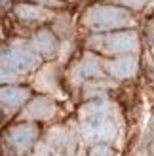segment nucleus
Returning <instances> with one entry per match:
<instances>
[{"mask_svg": "<svg viewBox=\"0 0 154 156\" xmlns=\"http://www.w3.org/2000/svg\"><path fill=\"white\" fill-rule=\"evenodd\" d=\"M80 124L88 141L109 143L116 139L118 122L109 101H93L80 108Z\"/></svg>", "mask_w": 154, "mask_h": 156, "instance_id": "1", "label": "nucleus"}, {"mask_svg": "<svg viewBox=\"0 0 154 156\" xmlns=\"http://www.w3.org/2000/svg\"><path fill=\"white\" fill-rule=\"evenodd\" d=\"M84 21L93 30L120 29V27H129L133 23L131 15L126 10L114 8V6H93V8H89Z\"/></svg>", "mask_w": 154, "mask_h": 156, "instance_id": "2", "label": "nucleus"}, {"mask_svg": "<svg viewBox=\"0 0 154 156\" xmlns=\"http://www.w3.org/2000/svg\"><path fill=\"white\" fill-rule=\"evenodd\" d=\"M38 63V55L23 42H13L12 46L0 50V67L13 73H27Z\"/></svg>", "mask_w": 154, "mask_h": 156, "instance_id": "3", "label": "nucleus"}, {"mask_svg": "<svg viewBox=\"0 0 154 156\" xmlns=\"http://www.w3.org/2000/svg\"><path fill=\"white\" fill-rule=\"evenodd\" d=\"M91 46L107 53H129L137 50L139 40L133 30H126V33H114L107 36H95L91 38Z\"/></svg>", "mask_w": 154, "mask_h": 156, "instance_id": "4", "label": "nucleus"}, {"mask_svg": "<svg viewBox=\"0 0 154 156\" xmlns=\"http://www.w3.org/2000/svg\"><path fill=\"white\" fill-rule=\"evenodd\" d=\"M74 135L67 128H55L48 133V139L40 151H50V154H72L74 151Z\"/></svg>", "mask_w": 154, "mask_h": 156, "instance_id": "5", "label": "nucleus"}, {"mask_svg": "<svg viewBox=\"0 0 154 156\" xmlns=\"http://www.w3.org/2000/svg\"><path fill=\"white\" fill-rule=\"evenodd\" d=\"M36 135H38V129L34 124H19V126H15L8 131V143L15 151L23 152L36 141Z\"/></svg>", "mask_w": 154, "mask_h": 156, "instance_id": "6", "label": "nucleus"}, {"mask_svg": "<svg viewBox=\"0 0 154 156\" xmlns=\"http://www.w3.org/2000/svg\"><path fill=\"white\" fill-rule=\"evenodd\" d=\"M55 112V105L48 97H36L34 101H30L25 108V116L29 118H38V120H48Z\"/></svg>", "mask_w": 154, "mask_h": 156, "instance_id": "7", "label": "nucleus"}, {"mask_svg": "<svg viewBox=\"0 0 154 156\" xmlns=\"http://www.w3.org/2000/svg\"><path fill=\"white\" fill-rule=\"evenodd\" d=\"M107 71L116 78H129L137 73V59L128 55V57H118L114 61L107 63Z\"/></svg>", "mask_w": 154, "mask_h": 156, "instance_id": "8", "label": "nucleus"}, {"mask_svg": "<svg viewBox=\"0 0 154 156\" xmlns=\"http://www.w3.org/2000/svg\"><path fill=\"white\" fill-rule=\"evenodd\" d=\"M99 74H101V65H99L97 57L91 55V53H88V55L74 67L72 78H74V82H82V80H88V78L99 76Z\"/></svg>", "mask_w": 154, "mask_h": 156, "instance_id": "9", "label": "nucleus"}, {"mask_svg": "<svg viewBox=\"0 0 154 156\" xmlns=\"http://www.w3.org/2000/svg\"><path fill=\"white\" fill-rule=\"evenodd\" d=\"M29 97V91L23 88H0V107L17 108Z\"/></svg>", "mask_w": 154, "mask_h": 156, "instance_id": "10", "label": "nucleus"}, {"mask_svg": "<svg viewBox=\"0 0 154 156\" xmlns=\"http://www.w3.org/2000/svg\"><path fill=\"white\" fill-rule=\"evenodd\" d=\"M33 46L38 53H42L46 57H51L57 51V40L50 30H38L33 38Z\"/></svg>", "mask_w": 154, "mask_h": 156, "instance_id": "11", "label": "nucleus"}, {"mask_svg": "<svg viewBox=\"0 0 154 156\" xmlns=\"http://www.w3.org/2000/svg\"><path fill=\"white\" fill-rule=\"evenodd\" d=\"M15 13H17V17L25 21H46L53 15L50 10H46L42 6H29V4L15 6Z\"/></svg>", "mask_w": 154, "mask_h": 156, "instance_id": "12", "label": "nucleus"}, {"mask_svg": "<svg viewBox=\"0 0 154 156\" xmlns=\"http://www.w3.org/2000/svg\"><path fill=\"white\" fill-rule=\"evenodd\" d=\"M13 82H17V73L0 67V84H13Z\"/></svg>", "mask_w": 154, "mask_h": 156, "instance_id": "13", "label": "nucleus"}, {"mask_svg": "<svg viewBox=\"0 0 154 156\" xmlns=\"http://www.w3.org/2000/svg\"><path fill=\"white\" fill-rule=\"evenodd\" d=\"M110 154H112V151L107 145H95L89 152V156H110Z\"/></svg>", "mask_w": 154, "mask_h": 156, "instance_id": "14", "label": "nucleus"}, {"mask_svg": "<svg viewBox=\"0 0 154 156\" xmlns=\"http://www.w3.org/2000/svg\"><path fill=\"white\" fill-rule=\"evenodd\" d=\"M116 2L124 4L128 8H133V10H141V8L147 4V0H116Z\"/></svg>", "mask_w": 154, "mask_h": 156, "instance_id": "15", "label": "nucleus"}, {"mask_svg": "<svg viewBox=\"0 0 154 156\" xmlns=\"http://www.w3.org/2000/svg\"><path fill=\"white\" fill-rule=\"evenodd\" d=\"M34 2H40V4H53V6L57 4L55 0H34Z\"/></svg>", "mask_w": 154, "mask_h": 156, "instance_id": "16", "label": "nucleus"}]
</instances>
